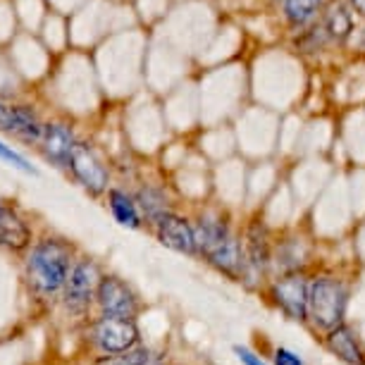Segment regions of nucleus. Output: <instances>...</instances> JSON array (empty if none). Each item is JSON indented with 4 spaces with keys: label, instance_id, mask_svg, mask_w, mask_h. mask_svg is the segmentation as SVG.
<instances>
[{
    "label": "nucleus",
    "instance_id": "obj_1",
    "mask_svg": "<svg viewBox=\"0 0 365 365\" xmlns=\"http://www.w3.org/2000/svg\"><path fill=\"white\" fill-rule=\"evenodd\" d=\"M29 282L34 284L38 294L53 296L67 284L70 279V251L65 249L60 241H41L38 246H34L29 263Z\"/></svg>",
    "mask_w": 365,
    "mask_h": 365
},
{
    "label": "nucleus",
    "instance_id": "obj_2",
    "mask_svg": "<svg viewBox=\"0 0 365 365\" xmlns=\"http://www.w3.org/2000/svg\"><path fill=\"white\" fill-rule=\"evenodd\" d=\"M344 311H346V289L329 277L315 279L308 289V315L313 325L332 332L341 327Z\"/></svg>",
    "mask_w": 365,
    "mask_h": 365
},
{
    "label": "nucleus",
    "instance_id": "obj_3",
    "mask_svg": "<svg viewBox=\"0 0 365 365\" xmlns=\"http://www.w3.org/2000/svg\"><path fill=\"white\" fill-rule=\"evenodd\" d=\"M136 339H139V329L129 318L106 315L93 327V341L106 354H127V351H132Z\"/></svg>",
    "mask_w": 365,
    "mask_h": 365
},
{
    "label": "nucleus",
    "instance_id": "obj_4",
    "mask_svg": "<svg viewBox=\"0 0 365 365\" xmlns=\"http://www.w3.org/2000/svg\"><path fill=\"white\" fill-rule=\"evenodd\" d=\"M98 270H96L93 263H77L72 267L70 279L65 284V299H67V308L74 313H81L88 308L93 294H98Z\"/></svg>",
    "mask_w": 365,
    "mask_h": 365
},
{
    "label": "nucleus",
    "instance_id": "obj_5",
    "mask_svg": "<svg viewBox=\"0 0 365 365\" xmlns=\"http://www.w3.org/2000/svg\"><path fill=\"white\" fill-rule=\"evenodd\" d=\"M308 289H311V284L306 282V277H301V274H289V277L279 279L277 284H274L272 294H274V301L279 303V308L289 318L303 320L308 315Z\"/></svg>",
    "mask_w": 365,
    "mask_h": 365
},
{
    "label": "nucleus",
    "instance_id": "obj_6",
    "mask_svg": "<svg viewBox=\"0 0 365 365\" xmlns=\"http://www.w3.org/2000/svg\"><path fill=\"white\" fill-rule=\"evenodd\" d=\"M98 303L106 311V315H115V318H134L136 313V299L132 294V289L127 284H122L120 279L106 277L98 284Z\"/></svg>",
    "mask_w": 365,
    "mask_h": 365
},
{
    "label": "nucleus",
    "instance_id": "obj_7",
    "mask_svg": "<svg viewBox=\"0 0 365 365\" xmlns=\"http://www.w3.org/2000/svg\"><path fill=\"white\" fill-rule=\"evenodd\" d=\"M70 168H72L74 175H77L79 182L91 191V194H101V191L108 187L106 168H103V165L98 163V158H96L86 146H81V143H77L72 150Z\"/></svg>",
    "mask_w": 365,
    "mask_h": 365
},
{
    "label": "nucleus",
    "instance_id": "obj_8",
    "mask_svg": "<svg viewBox=\"0 0 365 365\" xmlns=\"http://www.w3.org/2000/svg\"><path fill=\"white\" fill-rule=\"evenodd\" d=\"M158 239H160L163 246L168 249L177 251V253H191L196 251V241H194V227H191L184 217H177V215H163L158 220Z\"/></svg>",
    "mask_w": 365,
    "mask_h": 365
},
{
    "label": "nucleus",
    "instance_id": "obj_9",
    "mask_svg": "<svg viewBox=\"0 0 365 365\" xmlns=\"http://www.w3.org/2000/svg\"><path fill=\"white\" fill-rule=\"evenodd\" d=\"M74 136L72 129L65 125H48L43 132V150L53 163L70 165L72 150H74Z\"/></svg>",
    "mask_w": 365,
    "mask_h": 365
},
{
    "label": "nucleus",
    "instance_id": "obj_10",
    "mask_svg": "<svg viewBox=\"0 0 365 365\" xmlns=\"http://www.w3.org/2000/svg\"><path fill=\"white\" fill-rule=\"evenodd\" d=\"M327 344H329V349H332L344 363H349V365H365L363 351H361V346H358L356 336L351 334L349 327L341 325V327L332 329L329 336H327Z\"/></svg>",
    "mask_w": 365,
    "mask_h": 365
},
{
    "label": "nucleus",
    "instance_id": "obj_11",
    "mask_svg": "<svg viewBox=\"0 0 365 365\" xmlns=\"http://www.w3.org/2000/svg\"><path fill=\"white\" fill-rule=\"evenodd\" d=\"M29 241V230L15 212L0 208V246L5 249H24Z\"/></svg>",
    "mask_w": 365,
    "mask_h": 365
},
{
    "label": "nucleus",
    "instance_id": "obj_12",
    "mask_svg": "<svg viewBox=\"0 0 365 365\" xmlns=\"http://www.w3.org/2000/svg\"><path fill=\"white\" fill-rule=\"evenodd\" d=\"M230 237L225 230V225L220 222H212V220H201L196 227H194V241H196V249L203 251L205 256H210L212 251L217 249L222 241Z\"/></svg>",
    "mask_w": 365,
    "mask_h": 365
},
{
    "label": "nucleus",
    "instance_id": "obj_13",
    "mask_svg": "<svg viewBox=\"0 0 365 365\" xmlns=\"http://www.w3.org/2000/svg\"><path fill=\"white\" fill-rule=\"evenodd\" d=\"M212 260V265H217L220 270L225 272H237L241 267V249H239V241L234 237H227L222 244L217 246L215 251L208 256Z\"/></svg>",
    "mask_w": 365,
    "mask_h": 365
},
{
    "label": "nucleus",
    "instance_id": "obj_14",
    "mask_svg": "<svg viewBox=\"0 0 365 365\" xmlns=\"http://www.w3.org/2000/svg\"><path fill=\"white\" fill-rule=\"evenodd\" d=\"M110 210H113L115 220L125 227L136 230L139 227V212H136V203L122 191H110Z\"/></svg>",
    "mask_w": 365,
    "mask_h": 365
},
{
    "label": "nucleus",
    "instance_id": "obj_15",
    "mask_svg": "<svg viewBox=\"0 0 365 365\" xmlns=\"http://www.w3.org/2000/svg\"><path fill=\"white\" fill-rule=\"evenodd\" d=\"M43 132L46 129L38 125V120L34 117L31 110L17 108V120H15V129H12V134L22 136L24 141H43Z\"/></svg>",
    "mask_w": 365,
    "mask_h": 365
},
{
    "label": "nucleus",
    "instance_id": "obj_16",
    "mask_svg": "<svg viewBox=\"0 0 365 365\" xmlns=\"http://www.w3.org/2000/svg\"><path fill=\"white\" fill-rule=\"evenodd\" d=\"M320 5H322V0H287L284 12H287L289 22L303 24V22H308L315 12H318Z\"/></svg>",
    "mask_w": 365,
    "mask_h": 365
},
{
    "label": "nucleus",
    "instance_id": "obj_17",
    "mask_svg": "<svg viewBox=\"0 0 365 365\" xmlns=\"http://www.w3.org/2000/svg\"><path fill=\"white\" fill-rule=\"evenodd\" d=\"M139 203H141V208H143V212L153 220V222H158L163 215H168L165 212V198L158 194V191H153V189H146V191H141L139 194Z\"/></svg>",
    "mask_w": 365,
    "mask_h": 365
},
{
    "label": "nucleus",
    "instance_id": "obj_18",
    "mask_svg": "<svg viewBox=\"0 0 365 365\" xmlns=\"http://www.w3.org/2000/svg\"><path fill=\"white\" fill-rule=\"evenodd\" d=\"M327 29L334 38H344L351 31V17L344 8H334L327 17Z\"/></svg>",
    "mask_w": 365,
    "mask_h": 365
},
{
    "label": "nucleus",
    "instance_id": "obj_19",
    "mask_svg": "<svg viewBox=\"0 0 365 365\" xmlns=\"http://www.w3.org/2000/svg\"><path fill=\"white\" fill-rule=\"evenodd\" d=\"M0 158H3V160H8V163H12V165H15V168H19L22 172H29V175H36V170H34L31 165L26 163L24 158L17 153V150H12L10 146H5L3 141H0Z\"/></svg>",
    "mask_w": 365,
    "mask_h": 365
},
{
    "label": "nucleus",
    "instance_id": "obj_20",
    "mask_svg": "<svg viewBox=\"0 0 365 365\" xmlns=\"http://www.w3.org/2000/svg\"><path fill=\"white\" fill-rule=\"evenodd\" d=\"M15 120H17V108H10L0 103V129L12 132V129H15Z\"/></svg>",
    "mask_w": 365,
    "mask_h": 365
},
{
    "label": "nucleus",
    "instance_id": "obj_21",
    "mask_svg": "<svg viewBox=\"0 0 365 365\" xmlns=\"http://www.w3.org/2000/svg\"><path fill=\"white\" fill-rule=\"evenodd\" d=\"M134 365H163L160 356L153 354L148 349H136L134 351Z\"/></svg>",
    "mask_w": 365,
    "mask_h": 365
},
{
    "label": "nucleus",
    "instance_id": "obj_22",
    "mask_svg": "<svg viewBox=\"0 0 365 365\" xmlns=\"http://www.w3.org/2000/svg\"><path fill=\"white\" fill-rule=\"evenodd\" d=\"M96 365H134V351H127V354H115V356H106L101 358Z\"/></svg>",
    "mask_w": 365,
    "mask_h": 365
},
{
    "label": "nucleus",
    "instance_id": "obj_23",
    "mask_svg": "<svg viewBox=\"0 0 365 365\" xmlns=\"http://www.w3.org/2000/svg\"><path fill=\"white\" fill-rule=\"evenodd\" d=\"M274 365H303V361L294 354V351L277 349V354H274Z\"/></svg>",
    "mask_w": 365,
    "mask_h": 365
},
{
    "label": "nucleus",
    "instance_id": "obj_24",
    "mask_svg": "<svg viewBox=\"0 0 365 365\" xmlns=\"http://www.w3.org/2000/svg\"><path fill=\"white\" fill-rule=\"evenodd\" d=\"M234 354L239 356V361L244 363V365H265V363L260 361V358L256 356V354H251L249 349H241V346H237V349H234Z\"/></svg>",
    "mask_w": 365,
    "mask_h": 365
},
{
    "label": "nucleus",
    "instance_id": "obj_25",
    "mask_svg": "<svg viewBox=\"0 0 365 365\" xmlns=\"http://www.w3.org/2000/svg\"><path fill=\"white\" fill-rule=\"evenodd\" d=\"M354 5H356V10L365 17V0H354Z\"/></svg>",
    "mask_w": 365,
    "mask_h": 365
},
{
    "label": "nucleus",
    "instance_id": "obj_26",
    "mask_svg": "<svg viewBox=\"0 0 365 365\" xmlns=\"http://www.w3.org/2000/svg\"><path fill=\"white\" fill-rule=\"evenodd\" d=\"M0 208H3V205H0Z\"/></svg>",
    "mask_w": 365,
    "mask_h": 365
}]
</instances>
